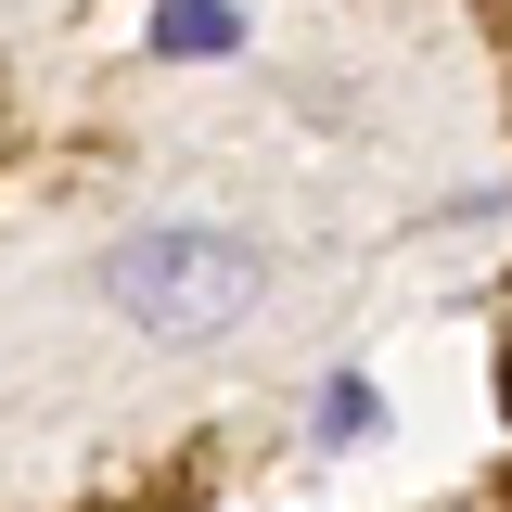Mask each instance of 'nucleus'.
Returning a JSON list of instances; mask_svg holds the SVG:
<instances>
[{
	"label": "nucleus",
	"instance_id": "obj_2",
	"mask_svg": "<svg viewBox=\"0 0 512 512\" xmlns=\"http://www.w3.org/2000/svg\"><path fill=\"white\" fill-rule=\"evenodd\" d=\"M231 39H244L231 0H154V52L167 64H205V52H231Z\"/></svg>",
	"mask_w": 512,
	"mask_h": 512
},
{
	"label": "nucleus",
	"instance_id": "obj_1",
	"mask_svg": "<svg viewBox=\"0 0 512 512\" xmlns=\"http://www.w3.org/2000/svg\"><path fill=\"white\" fill-rule=\"evenodd\" d=\"M256 295H269V269L218 218H141L103 244V308L154 346H218L231 320H256Z\"/></svg>",
	"mask_w": 512,
	"mask_h": 512
},
{
	"label": "nucleus",
	"instance_id": "obj_3",
	"mask_svg": "<svg viewBox=\"0 0 512 512\" xmlns=\"http://www.w3.org/2000/svg\"><path fill=\"white\" fill-rule=\"evenodd\" d=\"M308 436H320V448L384 436V384H372V372H320V397H308Z\"/></svg>",
	"mask_w": 512,
	"mask_h": 512
}]
</instances>
